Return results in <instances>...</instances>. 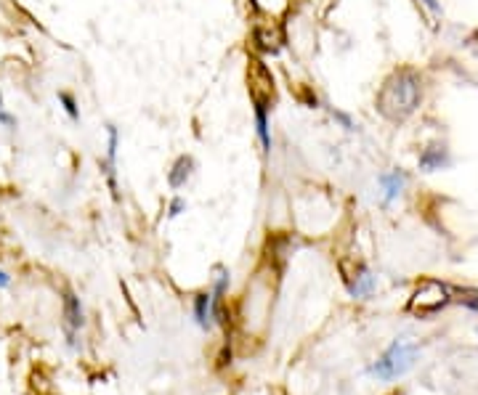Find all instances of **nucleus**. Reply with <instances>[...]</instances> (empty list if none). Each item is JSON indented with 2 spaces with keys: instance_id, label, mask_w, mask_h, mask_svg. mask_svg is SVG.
I'll list each match as a JSON object with an SVG mask.
<instances>
[{
  "instance_id": "1",
  "label": "nucleus",
  "mask_w": 478,
  "mask_h": 395,
  "mask_svg": "<svg viewBox=\"0 0 478 395\" xmlns=\"http://www.w3.org/2000/svg\"><path fill=\"white\" fill-rule=\"evenodd\" d=\"M423 101V77L415 69H396L377 93V109L391 122H404Z\"/></svg>"
},
{
  "instance_id": "2",
  "label": "nucleus",
  "mask_w": 478,
  "mask_h": 395,
  "mask_svg": "<svg viewBox=\"0 0 478 395\" xmlns=\"http://www.w3.org/2000/svg\"><path fill=\"white\" fill-rule=\"evenodd\" d=\"M417 355H420V348H417L415 343L396 340V343L372 364V374L377 377V379H385V382L399 379V377H404L406 372L415 366Z\"/></svg>"
},
{
  "instance_id": "3",
  "label": "nucleus",
  "mask_w": 478,
  "mask_h": 395,
  "mask_svg": "<svg viewBox=\"0 0 478 395\" xmlns=\"http://www.w3.org/2000/svg\"><path fill=\"white\" fill-rule=\"evenodd\" d=\"M449 302V292L444 284H436V281H426L420 290L415 292V297L409 300V311L417 313L420 319L426 316H433L441 308H447Z\"/></svg>"
},
{
  "instance_id": "4",
  "label": "nucleus",
  "mask_w": 478,
  "mask_h": 395,
  "mask_svg": "<svg viewBox=\"0 0 478 395\" xmlns=\"http://www.w3.org/2000/svg\"><path fill=\"white\" fill-rule=\"evenodd\" d=\"M449 165H452V154H449L447 144H430L420 151V170H423V173L447 170Z\"/></svg>"
},
{
  "instance_id": "5",
  "label": "nucleus",
  "mask_w": 478,
  "mask_h": 395,
  "mask_svg": "<svg viewBox=\"0 0 478 395\" xmlns=\"http://www.w3.org/2000/svg\"><path fill=\"white\" fill-rule=\"evenodd\" d=\"M377 183H380V188H383V202L385 205H391V202L404 191L406 173L404 170H388V173H383V176L377 178Z\"/></svg>"
},
{
  "instance_id": "6",
  "label": "nucleus",
  "mask_w": 478,
  "mask_h": 395,
  "mask_svg": "<svg viewBox=\"0 0 478 395\" xmlns=\"http://www.w3.org/2000/svg\"><path fill=\"white\" fill-rule=\"evenodd\" d=\"M255 133H258V141L263 146V151L271 149V130H269V109L263 104V98L255 96Z\"/></svg>"
},
{
  "instance_id": "7",
  "label": "nucleus",
  "mask_w": 478,
  "mask_h": 395,
  "mask_svg": "<svg viewBox=\"0 0 478 395\" xmlns=\"http://www.w3.org/2000/svg\"><path fill=\"white\" fill-rule=\"evenodd\" d=\"M191 170H194V159L191 156H178L176 165H173V170L167 173V183H170V188L176 191V188L187 186V181L191 178Z\"/></svg>"
},
{
  "instance_id": "8",
  "label": "nucleus",
  "mask_w": 478,
  "mask_h": 395,
  "mask_svg": "<svg viewBox=\"0 0 478 395\" xmlns=\"http://www.w3.org/2000/svg\"><path fill=\"white\" fill-rule=\"evenodd\" d=\"M117 149H120V130L115 125L106 127V173L109 183L115 188V173H117Z\"/></svg>"
},
{
  "instance_id": "9",
  "label": "nucleus",
  "mask_w": 478,
  "mask_h": 395,
  "mask_svg": "<svg viewBox=\"0 0 478 395\" xmlns=\"http://www.w3.org/2000/svg\"><path fill=\"white\" fill-rule=\"evenodd\" d=\"M374 290V276L367 268H359V276L348 279V292L354 297H369Z\"/></svg>"
},
{
  "instance_id": "10",
  "label": "nucleus",
  "mask_w": 478,
  "mask_h": 395,
  "mask_svg": "<svg viewBox=\"0 0 478 395\" xmlns=\"http://www.w3.org/2000/svg\"><path fill=\"white\" fill-rule=\"evenodd\" d=\"M64 316H67V324L70 329H77L83 324V311H80V302L74 294H67V308H64Z\"/></svg>"
},
{
  "instance_id": "11",
  "label": "nucleus",
  "mask_w": 478,
  "mask_h": 395,
  "mask_svg": "<svg viewBox=\"0 0 478 395\" xmlns=\"http://www.w3.org/2000/svg\"><path fill=\"white\" fill-rule=\"evenodd\" d=\"M59 104H62V109L70 115V120L72 122H77L80 120V109H77V104H74V98L70 93H59Z\"/></svg>"
},
{
  "instance_id": "12",
  "label": "nucleus",
  "mask_w": 478,
  "mask_h": 395,
  "mask_svg": "<svg viewBox=\"0 0 478 395\" xmlns=\"http://www.w3.org/2000/svg\"><path fill=\"white\" fill-rule=\"evenodd\" d=\"M0 125L6 127V130H16V117L11 115L9 109H6V101H3V93H0Z\"/></svg>"
},
{
  "instance_id": "13",
  "label": "nucleus",
  "mask_w": 478,
  "mask_h": 395,
  "mask_svg": "<svg viewBox=\"0 0 478 395\" xmlns=\"http://www.w3.org/2000/svg\"><path fill=\"white\" fill-rule=\"evenodd\" d=\"M333 117H335V120H340V125H343L345 130H354V120L345 115V112H338V109H333Z\"/></svg>"
},
{
  "instance_id": "14",
  "label": "nucleus",
  "mask_w": 478,
  "mask_h": 395,
  "mask_svg": "<svg viewBox=\"0 0 478 395\" xmlns=\"http://www.w3.org/2000/svg\"><path fill=\"white\" fill-rule=\"evenodd\" d=\"M184 210H187V202H184V199H181V197H176V199H173V202H170V218H176V215H181Z\"/></svg>"
},
{
  "instance_id": "15",
  "label": "nucleus",
  "mask_w": 478,
  "mask_h": 395,
  "mask_svg": "<svg viewBox=\"0 0 478 395\" xmlns=\"http://www.w3.org/2000/svg\"><path fill=\"white\" fill-rule=\"evenodd\" d=\"M417 3H423V6H426L428 11H430V13H441V6H438V0H417Z\"/></svg>"
},
{
  "instance_id": "16",
  "label": "nucleus",
  "mask_w": 478,
  "mask_h": 395,
  "mask_svg": "<svg viewBox=\"0 0 478 395\" xmlns=\"http://www.w3.org/2000/svg\"><path fill=\"white\" fill-rule=\"evenodd\" d=\"M9 284H11V276L6 273V270H0V290H6Z\"/></svg>"
}]
</instances>
